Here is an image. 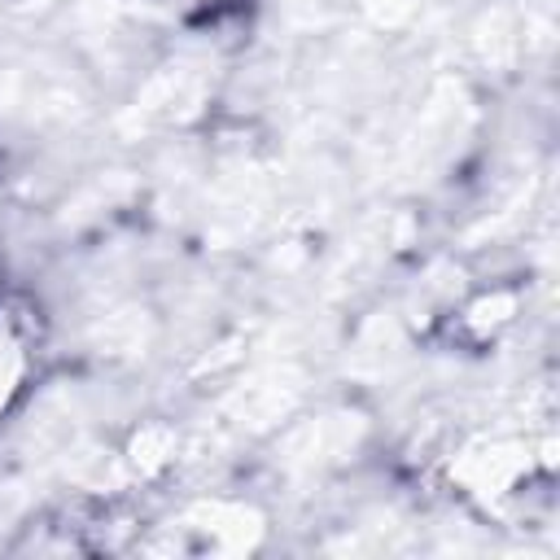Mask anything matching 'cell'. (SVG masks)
Masks as SVG:
<instances>
[{
    "label": "cell",
    "mask_w": 560,
    "mask_h": 560,
    "mask_svg": "<svg viewBox=\"0 0 560 560\" xmlns=\"http://www.w3.org/2000/svg\"><path fill=\"white\" fill-rule=\"evenodd\" d=\"M35 368V328L18 306H0V416L22 398Z\"/></svg>",
    "instance_id": "obj_1"
}]
</instances>
